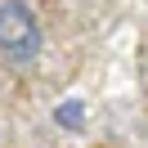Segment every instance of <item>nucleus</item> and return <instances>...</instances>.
Returning <instances> with one entry per match:
<instances>
[{"mask_svg": "<svg viewBox=\"0 0 148 148\" xmlns=\"http://www.w3.org/2000/svg\"><path fill=\"white\" fill-rule=\"evenodd\" d=\"M0 54L9 58L14 67L36 63V54H40V23H36L27 0H5L0 5Z\"/></svg>", "mask_w": 148, "mask_h": 148, "instance_id": "nucleus-1", "label": "nucleus"}, {"mask_svg": "<svg viewBox=\"0 0 148 148\" xmlns=\"http://www.w3.org/2000/svg\"><path fill=\"white\" fill-rule=\"evenodd\" d=\"M54 121H58L63 130H81V126H85V103H81V99L58 103V108H54Z\"/></svg>", "mask_w": 148, "mask_h": 148, "instance_id": "nucleus-2", "label": "nucleus"}]
</instances>
